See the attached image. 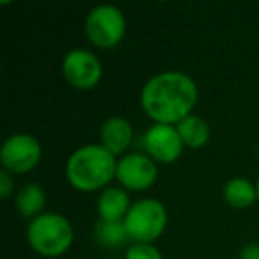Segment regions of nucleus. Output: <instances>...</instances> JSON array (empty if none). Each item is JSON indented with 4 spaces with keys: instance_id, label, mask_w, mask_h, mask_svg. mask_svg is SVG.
I'll return each instance as SVG.
<instances>
[{
    "instance_id": "f257e3e1",
    "label": "nucleus",
    "mask_w": 259,
    "mask_h": 259,
    "mask_svg": "<svg viewBox=\"0 0 259 259\" xmlns=\"http://www.w3.org/2000/svg\"><path fill=\"white\" fill-rule=\"evenodd\" d=\"M197 101V85L188 75L180 71H163L148 80L141 94L146 114L158 124L181 122L190 115Z\"/></svg>"
},
{
    "instance_id": "20e7f679",
    "label": "nucleus",
    "mask_w": 259,
    "mask_h": 259,
    "mask_svg": "<svg viewBox=\"0 0 259 259\" xmlns=\"http://www.w3.org/2000/svg\"><path fill=\"white\" fill-rule=\"evenodd\" d=\"M167 224L165 208L156 199H142L130 208L124 219L126 233L132 240L146 243L163 233Z\"/></svg>"
},
{
    "instance_id": "dca6fc26",
    "label": "nucleus",
    "mask_w": 259,
    "mask_h": 259,
    "mask_svg": "<svg viewBox=\"0 0 259 259\" xmlns=\"http://www.w3.org/2000/svg\"><path fill=\"white\" fill-rule=\"evenodd\" d=\"M126 259H163L160 250L149 243H135L128 248Z\"/></svg>"
},
{
    "instance_id": "f8f14e48",
    "label": "nucleus",
    "mask_w": 259,
    "mask_h": 259,
    "mask_svg": "<svg viewBox=\"0 0 259 259\" xmlns=\"http://www.w3.org/2000/svg\"><path fill=\"white\" fill-rule=\"evenodd\" d=\"M178 134L181 141L188 148H202L209 139V128L201 117L188 115L181 122H178Z\"/></svg>"
},
{
    "instance_id": "39448f33",
    "label": "nucleus",
    "mask_w": 259,
    "mask_h": 259,
    "mask_svg": "<svg viewBox=\"0 0 259 259\" xmlns=\"http://www.w3.org/2000/svg\"><path fill=\"white\" fill-rule=\"evenodd\" d=\"M124 16L114 6H98L87 15L85 34L91 43L100 48L115 47L124 36Z\"/></svg>"
},
{
    "instance_id": "4468645a",
    "label": "nucleus",
    "mask_w": 259,
    "mask_h": 259,
    "mask_svg": "<svg viewBox=\"0 0 259 259\" xmlns=\"http://www.w3.org/2000/svg\"><path fill=\"white\" fill-rule=\"evenodd\" d=\"M45 206V192L39 185L27 183L16 194V208L23 217H39Z\"/></svg>"
},
{
    "instance_id": "423d86ee",
    "label": "nucleus",
    "mask_w": 259,
    "mask_h": 259,
    "mask_svg": "<svg viewBox=\"0 0 259 259\" xmlns=\"http://www.w3.org/2000/svg\"><path fill=\"white\" fill-rule=\"evenodd\" d=\"M41 158V146L34 137L25 134H18L9 137L2 146L0 162L6 170L13 172H29L37 165Z\"/></svg>"
},
{
    "instance_id": "6e6552de",
    "label": "nucleus",
    "mask_w": 259,
    "mask_h": 259,
    "mask_svg": "<svg viewBox=\"0 0 259 259\" xmlns=\"http://www.w3.org/2000/svg\"><path fill=\"white\" fill-rule=\"evenodd\" d=\"M144 146L151 158L158 160L163 163H170L178 160L183 149V141H181L178 128L170 124H153L144 135Z\"/></svg>"
},
{
    "instance_id": "f03ea898",
    "label": "nucleus",
    "mask_w": 259,
    "mask_h": 259,
    "mask_svg": "<svg viewBox=\"0 0 259 259\" xmlns=\"http://www.w3.org/2000/svg\"><path fill=\"white\" fill-rule=\"evenodd\" d=\"M117 176V162L110 151L98 144L76 149L66 163L68 181L82 192H93L110 183Z\"/></svg>"
},
{
    "instance_id": "7ed1b4c3",
    "label": "nucleus",
    "mask_w": 259,
    "mask_h": 259,
    "mask_svg": "<svg viewBox=\"0 0 259 259\" xmlns=\"http://www.w3.org/2000/svg\"><path fill=\"white\" fill-rule=\"evenodd\" d=\"M27 240L37 254L55 257L71 247L73 227L59 213H43L30 222Z\"/></svg>"
},
{
    "instance_id": "f3484780",
    "label": "nucleus",
    "mask_w": 259,
    "mask_h": 259,
    "mask_svg": "<svg viewBox=\"0 0 259 259\" xmlns=\"http://www.w3.org/2000/svg\"><path fill=\"white\" fill-rule=\"evenodd\" d=\"M11 190H13V181L9 178L8 170H0V195L6 199L11 194Z\"/></svg>"
},
{
    "instance_id": "a211bd4d",
    "label": "nucleus",
    "mask_w": 259,
    "mask_h": 259,
    "mask_svg": "<svg viewBox=\"0 0 259 259\" xmlns=\"http://www.w3.org/2000/svg\"><path fill=\"white\" fill-rule=\"evenodd\" d=\"M240 259H259V243H248L241 248Z\"/></svg>"
},
{
    "instance_id": "ddd939ff",
    "label": "nucleus",
    "mask_w": 259,
    "mask_h": 259,
    "mask_svg": "<svg viewBox=\"0 0 259 259\" xmlns=\"http://www.w3.org/2000/svg\"><path fill=\"white\" fill-rule=\"evenodd\" d=\"M255 197H257L255 187L243 178H234L224 187V199L234 208H247L255 201Z\"/></svg>"
},
{
    "instance_id": "2eb2a0df",
    "label": "nucleus",
    "mask_w": 259,
    "mask_h": 259,
    "mask_svg": "<svg viewBox=\"0 0 259 259\" xmlns=\"http://www.w3.org/2000/svg\"><path fill=\"white\" fill-rule=\"evenodd\" d=\"M94 238L105 248H119L128 241V233H126L124 222H101L94 227Z\"/></svg>"
},
{
    "instance_id": "0eeeda50",
    "label": "nucleus",
    "mask_w": 259,
    "mask_h": 259,
    "mask_svg": "<svg viewBox=\"0 0 259 259\" xmlns=\"http://www.w3.org/2000/svg\"><path fill=\"white\" fill-rule=\"evenodd\" d=\"M64 76L76 89H93L101 78V64L94 54L87 50H71L62 61Z\"/></svg>"
},
{
    "instance_id": "9b49d317",
    "label": "nucleus",
    "mask_w": 259,
    "mask_h": 259,
    "mask_svg": "<svg viewBox=\"0 0 259 259\" xmlns=\"http://www.w3.org/2000/svg\"><path fill=\"white\" fill-rule=\"evenodd\" d=\"M130 208L128 194L121 188H107L98 201V211L105 222H124Z\"/></svg>"
},
{
    "instance_id": "6ab92c4d",
    "label": "nucleus",
    "mask_w": 259,
    "mask_h": 259,
    "mask_svg": "<svg viewBox=\"0 0 259 259\" xmlns=\"http://www.w3.org/2000/svg\"><path fill=\"white\" fill-rule=\"evenodd\" d=\"M255 190H257V201H259V181H257V185H255Z\"/></svg>"
},
{
    "instance_id": "1a4fd4ad",
    "label": "nucleus",
    "mask_w": 259,
    "mask_h": 259,
    "mask_svg": "<svg viewBox=\"0 0 259 259\" xmlns=\"http://www.w3.org/2000/svg\"><path fill=\"white\" fill-rule=\"evenodd\" d=\"M158 169L153 158L144 155H128L117 163V180L130 190H146L156 181Z\"/></svg>"
},
{
    "instance_id": "9d476101",
    "label": "nucleus",
    "mask_w": 259,
    "mask_h": 259,
    "mask_svg": "<svg viewBox=\"0 0 259 259\" xmlns=\"http://www.w3.org/2000/svg\"><path fill=\"white\" fill-rule=\"evenodd\" d=\"M101 146L112 155H121L134 139V132H132V124L122 117H110L105 121L100 132Z\"/></svg>"
}]
</instances>
